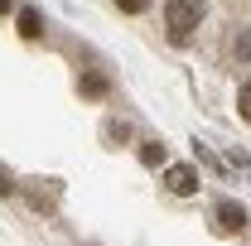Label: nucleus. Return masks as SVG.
I'll list each match as a JSON object with an SVG mask.
<instances>
[{
	"mask_svg": "<svg viewBox=\"0 0 251 246\" xmlns=\"http://www.w3.org/2000/svg\"><path fill=\"white\" fill-rule=\"evenodd\" d=\"M10 193H15V179H10V174L0 169V198H10Z\"/></svg>",
	"mask_w": 251,
	"mask_h": 246,
	"instance_id": "obj_12",
	"label": "nucleus"
},
{
	"mask_svg": "<svg viewBox=\"0 0 251 246\" xmlns=\"http://www.w3.org/2000/svg\"><path fill=\"white\" fill-rule=\"evenodd\" d=\"M111 5H116L121 15H145V10H150V0H111Z\"/></svg>",
	"mask_w": 251,
	"mask_h": 246,
	"instance_id": "obj_11",
	"label": "nucleus"
},
{
	"mask_svg": "<svg viewBox=\"0 0 251 246\" xmlns=\"http://www.w3.org/2000/svg\"><path fill=\"white\" fill-rule=\"evenodd\" d=\"M5 15H15V0H0V20H5Z\"/></svg>",
	"mask_w": 251,
	"mask_h": 246,
	"instance_id": "obj_13",
	"label": "nucleus"
},
{
	"mask_svg": "<svg viewBox=\"0 0 251 246\" xmlns=\"http://www.w3.org/2000/svg\"><path fill=\"white\" fill-rule=\"evenodd\" d=\"M15 29H20V39H44V15H39V10H34V5H25V10H20V15H15Z\"/></svg>",
	"mask_w": 251,
	"mask_h": 246,
	"instance_id": "obj_6",
	"label": "nucleus"
},
{
	"mask_svg": "<svg viewBox=\"0 0 251 246\" xmlns=\"http://www.w3.org/2000/svg\"><path fill=\"white\" fill-rule=\"evenodd\" d=\"M164 188H169L174 198H193V193L203 188V179H198L193 164H164Z\"/></svg>",
	"mask_w": 251,
	"mask_h": 246,
	"instance_id": "obj_2",
	"label": "nucleus"
},
{
	"mask_svg": "<svg viewBox=\"0 0 251 246\" xmlns=\"http://www.w3.org/2000/svg\"><path fill=\"white\" fill-rule=\"evenodd\" d=\"M77 92L87 97V101H106V97H111V77H106V73H82V77H77Z\"/></svg>",
	"mask_w": 251,
	"mask_h": 246,
	"instance_id": "obj_5",
	"label": "nucleus"
},
{
	"mask_svg": "<svg viewBox=\"0 0 251 246\" xmlns=\"http://www.w3.org/2000/svg\"><path fill=\"white\" fill-rule=\"evenodd\" d=\"M208 15V0H164V39L174 49H188Z\"/></svg>",
	"mask_w": 251,
	"mask_h": 246,
	"instance_id": "obj_1",
	"label": "nucleus"
},
{
	"mask_svg": "<svg viewBox=\"0 0 251 246\" xmlns=\"http://www.w3.org/2000/svg\"><path fill=\"white\" fill-rule=\"evenodd\" d=\"M140 164L145 169H159V164H169V154H164V140H140Z\"/></svg>",
	"mask_w": 251,
	"mask_h": 246,
	"instance_id": "obj_7",
	"label": "nucleus"
},
{
	"mask_svg": "<svg viewBox=\"0 0 251 246\" xmlns=\"http://www.w3.org/2000/svg\"><path fill=\"white\" fill-rule=\"evenodd\" d=\"M218 227L222 232H247V208L232 203V198H222L218 203Z\"/></svg>",
	"mask_w": 251,
	"mask_h": 246,
	"instance_id": "obj_4",
	"label": "nucleus"
},
{
	"mask_svg": "<svg viewBox=\"0 0 251 246\" xmlns=\"http://www.w3.org/2000/svg\"><path fill=\"white\" fill-rule=\"evenodd\" d=\"M237 116H242V121L251 125V77L242 82V87H237Z\"/></svg>",
	"mask_w": 251,
	"mask_h": 246,
	"instance_id": "obj_10",
	"label": "nucleus"
},
{
	"mask_svg": "<svg viewBox=\"0 0 251 246\" xmlns=\"http://www.w3.org/2000/svg\"><path fill=\"white\" fill-rule=\"evenodd\" d=\"M227 58L237 68H251V25H232L227 29Z\"/></svg>",
	"mask_w": 251,
	"mask_h": 246,
	"instance_id": "obj_3",
	"label": "nucleus"
},
{
	"mask_svg": "<svg viewBox=\"0 0 251 246\" xmlns=\"http://www.w3.org/2000/svg\"><path fill=\"white\" fill-rule=\"evenodd\" d=\"M101 140H106V145H126V140H130V125L126 121H106L101 125Z\"/></svg>",
	"mask_w": 251,
	"mask_h": 246,
	"instance_id": "obj_8",
	"label": "nucleus"
},
{
	"mask_svg": "<svg viewBox=\"0 0 251 246\" xmlns=\"http://www.w3.org/2000/svg\"><path fill=\"white\" fill-rule=\"evenodd\" d=\"M193 154H198V164H208V169H213L218 179H227V164H222V159H218L213 150H208V145H193Z\"/></svg>",
	"mask_w": 251,
	"mask_h": 246,
	"instance_id": "obj_9",
	"label": "nucleus"
}]
</instances>
